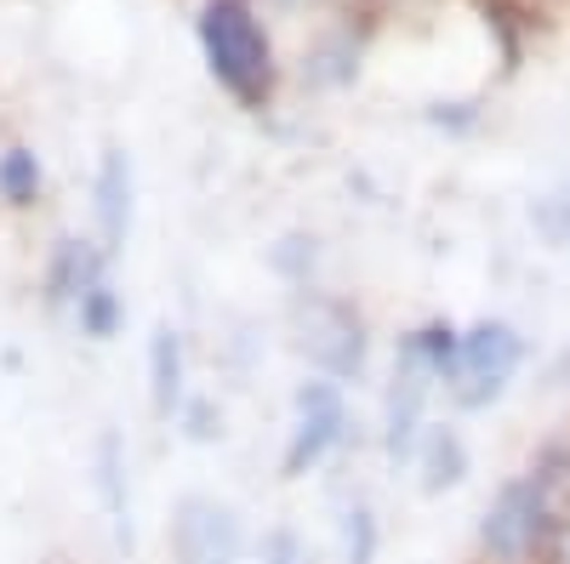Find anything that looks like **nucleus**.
<instances>
[{
    "label": "nucleus",
    "mask_w": 570,
    "mask_h": 564,
    "mask_svg": "<svg viewBox=\"0 0 570 564\" xmlns=\"http://www.w3.org/2000/svg\"><path fill=\"white\" fill-rule=\"evenodd\" d=\"M195 46H200L206 75L217 80V91L234 109H246V115H268L274 109L285 63H279L274 29H268L257 0H200Z\"/></svg>",
    "instance_id": "obj_1"
},
{
    "label": "nucleus",
    "mask_w": 570,
    "mask_h": 564,
    "mask_svg": "<svg viewBox=\"0 0 570 564\" xmlns=\"http://www.w3.org/2000/svg\"><path fill=\"white\" fill-rule=\"evenodd\" d=\"M285 332H292V348L314 376H331L343 388H360L371 376L376 332H371V314L360 308V297L331 291L325 279L308 291H285Z\"/></svg>",
    "instance_id": "obj_2"
},
{
    "label": "nucleus",
    "mask_w": 570,
    "mask_h": 564,
    "mask_svg": "<svg viewBox=\"0 0 570 564\" xmlns=\"http://www.w3.org/2000/svg\"><path fill=\"white\" fill-rule=\"evenodd\" d=\"M564 520H570V507L531 467H519V474H508L485 496L480 525H473V558L480 564H542Z\"/></svg>",
    "instance_id": "obj_3"
},
{
    "label": "nucleus",
    "mask_w": 570,
    "mask_h": 564,
    "mask_svg": "<svg viewBox=\"0 0 570 564\" xmlns=\"http://www.w3.org/2000/svg\"><path fill=\"white\" fill-rule=\"evenodd\" d=\"M354 439V405L348 388L331 376L303 370V383L292 388V416H285V439H279V479L303 485L320 474L325 462H337Z\"/></svg>",
    "instance_id": "obj_4"
},
{
    "label": "nucleus",
    "mask_w": 570,
    "mask_h": 564,
    "mask_svg": "<svg viewBox=\"0 0 570 564\" xmlns=\"http://www.w3.org/2000/svg\"><path fill=\"white\" fill-rule=\"evenodd\" d=\"M531 365V337L519 332L513 319L485 314V319H468L462 325V354H456V376L445 399L473 416V410H491L508 399V388L519 383V370Z\"/></svg>",
    "instance_id": "obj_5"
},
{
    "label": "nucleus",
    "mask_w": 570,
    "mask_h": 564,
    "mask_svg": "<svg viewBox=\"0 0 570 564\" xmlns=\"http://www.w3.org/2000/svg\"><path fill=\"white\" fill-rule=\"evenodd\" d=\"M166 553H171V564H246L252 531L234 502L188 491V496H177L171 520H166Z\"/></svg>",
    "instance_id": "obj_6"
},
{
    "label": "nucleus",
    "mask_w": 570,
    "mask_h": 564,
    "mask_svg": "<svg viewBox=\"0 0 570 564\" xmlns=\"http://www.w3.org/2000/svg\"><path fill=\"white\" fill-rule=\"evenodd\" d=\"M434 383H428L422 370H411V365H400V359H389V383H383V410H376V451H383V462L394 467H411V456H416V445H422V434H428V405H434Z\"/></svg>",
    "instance_id": "obj_7"
},
{
    "label": "nucleus",
    "mask_w": 570,
    "mask_h": 564,
    "mask_svg": "<svg viewBox=\"0 0 570 564\" xmlns=\"http://www.w3.org/2000/svg\"><path fill=\"white\" fill-rule=\"evenodd\" d=\"M115 274V257L91 240V234H75L63 228L52 246H46L40 257V274H35V291H40V308L52 314V319H69V308L98 286V279Z\"/></svg>",
    "instance_id": "obj_8"
},
{
    "label": "nucleus",
    "mask_w": 570,
    "mask_h": 564,
    "mask_svg": "<svg viewBox=\"0 0 570 564\" xmlns=\"http://www.w3.org/2000/svg\"><path fill=\"white\" fill-rule=\"evenodd\" d=\"M131 228H137V166L126 149H104L98 171H91V240L120 263L131 246Z\"/></svg>",
    "instance_id": "obj_9"
},
{
    "label": "nucleus",
    "mask_w": 570,
    "mask_h": 564,
    "mask_svg": "<svg viewBox=\"0 0 570 564\" xmlns=\"http://www.w3.org/2000/svg\"><path fill=\"white\" fill-rule=\"evenodd\" d=\"M91 496H98L109 536L120 553L137 547V491H131V451L120 428H98L91 439Z\"/></svg>",
    "instance_id": "obj_10"
},
{
    "label": "nucleus",
    "mask_w": 570,
    "mask_h": 564,
    "mask_svg": "<svg viewBox=\"0 0 570 564\" xmlns=\"http://www.w3.org/2000/svg\"><path fill=\"white\" fill-rule=\"evenodd\" d=\"M142 394H149V410L160 428H171L183 399L195 394V383H188V337L171 319L149 325V343H142Z\"/></svg>",
    "instance_id": "obj_11"
},
{
    "label": "nucleus",
    "mask_w": 570,
    "mask_h": 564,
    "mask_svg": "<svg viewBox=\"0 0 570 564\" xmlns=\"http://www.w3.org/2000/svg\"><path fill=\"white\" fill-rule=\"evenodd\" d=\"M411 474H416V491L422 496H451L468 485L473 474V445L456 422H428V434L411 456Z\"/></svg>",
    "instance_id": "obj_12"
},
{
    "label": "nucleus",
    "mask_w": 570,
    "mask_h": 564,
    "mask_svg": "<svg viewBox=\"0 0 570 564\" xmlns=\"http://www.w3.org/2000/svg\"><path fill=\"white\" fill-rule=\"evenodd\" d=\"M456 354H462V319H451V314H428V319L405 325L400 343H394V359L422 370L440 394L451 388V376H456Z\"/></svg>",
    "instance_id": "obj_13"
},
{
    "label": "nucleus",
    "mask_w": 570,
    "mask_h": 564,
    "mask_svg": "<svg viewBox=\"0 0 570 564\" xmlns=\"http://www.w3.org/2000/svg\"><path fill=\"white\" fill-rule=\"evenodd\" d=\"M360 58H365V40L354 34V23L325 29L308 52H303V86H314V91H343V86H354Z\"/></svg>",
    "instance_id": "obj_14"
},
{
    "label": "nucleus",
    "mask_w": 570,
    "mask_h": 564,
    "mask_svg": "<svg viewBox=\"0 0 570 564\" xmlns=\"http://www.w3.org/2000/svg\"><path fill=\"white\" fill-rule=\"evenodd\" d=\"M263 263H268V274L279 279L285 291H308V286H320V274H325V240L314 228H285V234H274V246L263 251Z\"/></svg>",
    "instance_id": "obj_15"
},
{
    "label": "nucleus",
    "mask_w": 570,
    "mask_h": 564,
    "mask_svg": "<svg viewBox=\"0 0 570 564\" xmlns=\"http://www.w3.org/2000/svg\"><path fill=\"white\" fill-rule=\"evenodd\" d=\"M46 188H52V177H46L40 149H29V144H7V149H0V211H12V217L40 211Z\"/></svg>",
    "instance_id": "obj_16"
},
{
    "label": "nucleus",
    "mask_w": 570,
    "mask_h": 564,
    "mask_svg": "<svg viewBox=\"0 0 570 564\" xmlns=\"http://www.w3.org/2000/svg\"><path fill=\"white\" fill-rule=\"evenodd\" d=\"M126 319H131V308H126V291L115 286V274L109 279H98L75 308H69V325H75V337H86V343H115L120 332H126Z\"/></svg>",
    "instance_id": "obj_17"
},
{
    "label": "nucleus",
    "mask_w": 570,
    "mask_h": 564,
    "mask_svg": "<svg viewBox=\"0 0 570 564\" xmlns=\"http://www.w3.org/2000/svg\"><path fill=\"white\" fill-rule=\"evenodd\" d=\"M337 558L343 564H376L383 558V513L365 496L337 502Z\"/></svg>",
    "instance_id": "obj_18"
},
{
    "label": "nucleus",
    "mask_w": 570,
    "mask_h": 564,
    "mask_svg": "<svg viewBox=\"0 0 570 564\" xmlns=\"http://www.w3.org/2000/svg\"><path fill=\"white\" fill-rule=\"evenodd\" d=\"M480 12H485V29L497 40V52H502V69L513 75L519 58H525V34H531V0H480Z\"/></svg>",
    "instance_id": "obj_19"
},
{
    "label": "nucleus",
    "mask_w": 570,
    "mask_h": 564,
    "mask_svg": "<svg viewBox=\"0 0 570 564\" xmlns=\"http://www.w3.org/2000/svg\"><path fill=\"white\" fill-rule=\"evenodd\" d=\"M171 428H177L188 445H223V439H228V410H223V399H217V394L195 388V394L183 399V410H177Z\"/></svg>",
    "instance_id": "obj_20"
},
{
    "label": "nucleus",
    "mask_w": 570,
    "mask_h": 564,
    "mask_svg": "<svg viewBox=\"0 0 570 564\" xmlns=\"http://www.w3.org/2000/svg\"><path fill=\"white\" fill-rule=\"evenodd\" d=\"M252 564H314V547L297 525H268L263 536H252Z\"/></svg>",
    "instance_id": "obj_21"
},
{
    "label": "nucleus",
    "mask_w": 570,
    "mask_h": 564,
    "mask_svg": "<svg viewBox=\"0 0 570 564\" xmlns=\"http://www.w3.org/2000/svg\"><path fill=\"white\" fill-rule=\"evenodd\" d=\"M531 228H537V240H542V246L570 251V177H564L559 188H548V195L531 206Z\"/></svg>",
    "instance_id": "obj_22"
},
{
    "label": "nucleus",
    "mask_w": 570,
    "mask_h": 564,
    "mask_svg": "<svg viewBox=\"0 0 570 564\" xmlns=\"http://www.w3.org/2000/svg\"><path fill=\"white\" fill-rule=\"evenodd\" d=\"M428 126L445 131V137H468L473 126H480V109H473V103H434V109H428Z\"/></svg>",
    "instance_id": "obj_23"
},
{
    "label": "nucleus",
    "mask_w": 570,
    "mask_h": 564,
    "mask_svg": "<svg viewBox=\"0 0 570 564\" xmlns=\"http://www.w3.org/2000/svg\"><path fill=\"white\" fill-rule=\"evenodd\" d=\"M542 564H570V520L559 525V536H553V547H548V558Z\"/></svg>",
    "instance_id": "obj_24"
},
{
    "label": "nucleus",
    "mask_w": 570,
    "mask_h": 564,
    "mask_svg": "<svg viewBox=\"0 0 570 564\" xmlns=\"http://www.w3.org/2000/svg\"><path fill=\"white\" fill-rule=\"evenodd\" d=\"M263 7H285V12H292V7H308V0H263Z\"/></svg>",
    "instance_id": "obj_25"
}]
</instances>
